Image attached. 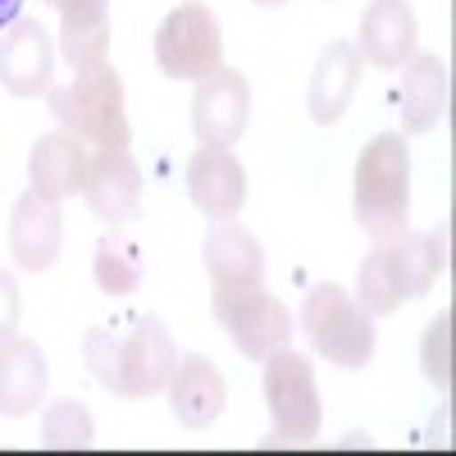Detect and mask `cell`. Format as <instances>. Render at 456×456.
I'll return each instance as SVG.
<instances>
[{
	"label": "cell",
	"mask_w": 456,
	"mask_h": 456,
	"mask_svg": "<svg viewBox=\"0 0 456 456\" xmlns=\"http://www.w3.org/2000/svg\"><path fill=\"white\" fill-rule=\"evenodd\" d=\"M251 124V87L247 73L238 69H215L197 83L192 96V128L206 146H233Z\"/></svg>",
	"instance_id": "cell-8"
},
{
	"label": "cell",
	"mask_w": 456,
	"mask_h": 456,
	"mask_svg": "<svg viewBox=\"0 0 456 456\" xmlns=\"http://www.w3.org/2000/svg\"><path fill=\"white\" fill-rule=\"evenodd\" d=\"M187 197L210 219H233L247 201V169L228 146H201L187 160Z\"/></svg>",
	"instance_id": "cell-9"
},
{
	"label": "cell",
	"mask_w": 456,
	"mask_h": 456,
	"mask_svg": "<svg viewBox=\"0 0 456 456\" xmlns=\"http://www.w3.org/2000/svg\"><path fill=\"white\" fill-rule=\"evenodd\" d=\"M96 283H101V292H110V297H128V292H137V283H142V265H137V256H133L128 242L105 238V242L96 247Z\"/></svg>",
	"instance_id": "cell-24"
},
{
	"label": "cell",
	"mask_w": 456,
	"mask_h": 456,
	"mask_svg": "<svg viewBox=\"0 0 456 456\" xmlns=\"http://www.w3.org/2000/svg\"><path fill=\"white\" fill-rule=\"evenodd\" d=\"M356 51L374 69H402L415 55V10L406 0H370L361 14Z\"/></svg>",
	"instance_id": "cell-15"
},
{
	"label": "cell",
	"mask_w": 456,
	"mask_h": 456,
	"mask_svg": "<svg viewBox=\"0 0 456 456\" xmlns=\"http://www.w3.org/2000/svg\"><path fill=\"white\" fill-rule=\"evenodd\" d=\"M260 393H265V406H270L274 434L283 443H311L320 434L324 406H320V388H315V370L301 352L279 347L265 356Z\"/></svg>",
	"instance_id": "cell-6"
},
{
	"label": "cell",
	"mask_w": 456,
	"mask_h": 456,
	"mask_svg": "<svg viewBox=\"0 0 456 456\" xmlns=\"http://www.w3.org/2000/svg\"><path fill=\"white\" fill-rule=\"evenodd\" d=\"M87 365L96 374V384H105L110 393L151 397L169 384L178 352H174L160 315H137L128 338H114L110 329H92L87 333Z\"/></svg>",
	"instance_id": "cell-1"
},
{
	"label": "cell",
	"mask_w": 456,
	"mask_h": 456,
	"mask_svg": "<svg viewBox=\"0 0 456 456\" xmlns=\"http://www.w3.org/2000/svg\"><path fill=\"white\" fill-rule=\"evenodd\" d=\"M411 219V156L402 133H379L356 160V224L374 242L406 233Z\"/></svg>",
	"instance_id": "cell-2"
},
{
	"label": "cell",
	"mask_w": 456,
	"mask_h": 456,
	"mask_svg": "<svg viewBox=\"0 0 456 456\" xmlns=\"http://www.w3.org/2000/svg\"><path fill=\"white\" fill-rule=\"evenodd\" d=\"M447 114V64L438 55H411L402 69V128L434 133Z\"/></svg>",
	"instance_id": "cell-18"
},
{
	"label": "cell",
	"mask_w": 456,
	"mask_h": 456,
	"mask_svg": "<svg viewBox=\"0 0 456 456\" xmlns=\"http://www.w3.org/2000/svg\"><path fill=\"white\" fill-rule=\"evenodd\" d=\"M393 242H397V265H402L406 297H425L434 288V279L447 274V233L434 228V233H402Z\"/></svg>",
	"instance_id": "cell-22"
},
{
	"label": "cell",
	"mask_w": 456,
	"mask_h": 456,
	"mask_svg": "<svg viewBox=\"0 0 456 456\" xmlns=\"http://www.w3.org/2000/svg\"><path fill=\"white\" fill-rule=\"evenodd\" d=\"M51 114L60 119L64 133L83 137L87 146L96 151H119L128 146V114H124V83L114 64H92V69H78V78L69 87H55L51 92Z\"/></svg>",
	"instance_id": "cell-3"
},
{
	"label": "cell",
	"mask_w": 456,
	"mask_h": 456,
	"mask_svg": "<svg viewBox=\"0 0 456 456\" xmlns=\"http://www.w3.org/2000/svg\"><path fill=\"white\" fill-rule=\"evenodd\" d=\"M51 5H55V0H51Z\"/></svg>",
	"instance_id": "cell-29"
},
{
	"label": "cell",
	"mask_w": 456,
	"mask_h": 456,
	"mask_svg": "<svg viewBox=\"0 0 456 456\" xmlns=\"http://www.w3.org/2000/svg\"><path fill=\"white\" fill-rule=\"evenodd\" d=\"M169 411L183 429H206L219 420V411L228 406V384L215 361L206 356H183L169 374Z\"/></svg>",
	"instance_id": "cell-12"
},
{
	"label": "cell",
	"mask_w": 456,
	"mask_h": 456,
	"mask_svg": "<svg viewBox=\"0 0 456 456\" xmlns=\"http://www.w3.org/2000/svg\"><path fill=\"white\" fill-rule=\"evenodd\" d=\"M356 301L370 315H393L406 301V283H402V265H397V242H379L356 274Z\"/></svg>",
	"instance_id": "cell-21"
},
{
	"label": "cell",
	"mask_w": 456,
	"mask_h": 456,
	"mask_svg": "<svg viewBox=\"0 0 456 456\" xmlns=\"http://www.w3.org/2000/svg\"><path fill=\"white\" fill-rule=\"evenodd\" d=\"M19 10H23V0H0V32L19 19Z\"/></svg>",
	"instance_id": "cell-27"
},
{
	"label": "cell",
	"mask_w": 456,
	"mask_h": 456,
	"mask_svg": "<svg viewBox=\"0 0 456 456\" xmlns=\"http://www.w3.org/2000/svg\"><path fill=\"white\" fill-rule=\"evenodd\" d=\"M51 37L37 19H14L0 32V87H10L14 96H37L51 87Z\"/></svg>",
	"instance_id": "cell-10"
},
{
	"label": "cell",
	"mask_w": 456,
	"mask_h": 456,
	"mask_svg": "<svg viewBox=\"0 0 456 456\" xmlns=\"http://www.w3.org/2000/svg\"><path fill=\"white\" fill-rule=\"evenodd\" d=\"M251 5H260V10H279L283 0H251Z\"/></svg>",
	"instance_id": "cell-28"
},
{
	"label": "cell",
	"mask_w": 456,
	"mask_h": 456,
	"mask_svg": "<svg viewBox=\"0 0 456 456\" xmlns=\"http://www.w3.org/2000/svg\"><path fill=\"white\" fill-rule=\"evenodd\" d=\"M301 329H306L311 347L342 370H361L374 356V324L370 311L352 292H342L338 283H315L301 306Z\"/></svg>",
	"instance_id": "cell-4"
},
{
	"label": "cell",
	"mask_w": 456,
	"mask_h": 456,
	"mask_svg": "<svg viewBox=\"0 0 456 456\" xmlns=\"http://www.w3.org/2000/svg\"><path fill=\"white\" fill-rule=\"evenodd\" d=\"M46 393V356L37 342L10 333L0 338V415H32Z\"/></svg>",
	"instance_id": "cell-16"
},
{
	"label": "cell",
	"mask_w": 456,
	"mask_h": 456,
	"mask_svg": "<svg viewBox=\"0 0 456 456\" xmlns=\"http://www.w3.org/2000/svg\"><path fill=\"white\" fill-rule=\"evenodd\" d=\"M60 238H64L60 206L28 187L14 206V219H10V251L19 260V270H28V274L51 270L55 256H60Z\"/></svg>",
	"instance_id": "cell-13"
},
{
	"label": "cell",
	"mask_w": 456,
	"mask_h": 456,
	"mask_svg": "<svg viewBox=\"0 0 456 456\" xmlns=\"http://www.w3.org/2000/svg\"><path fill=\"white\" fill-rule=\"evenodd\" d=\"M60 51L73 69H92L110 55V0H55Z\"/></svg>",
	"instance_id": "cell-19"
},
{
	"label": "cell",
	"mask_w": 456,
	"mask_h": 456,
	"mask_svg": "<svg viewBox=\"0 0 456 456\" xmlns=\"http://www.w3.org/2000/svg\"><path fill=\"white\" fill-rule=\"evenodd\" d=\"M83 197H87V210L105 224H124V219L137 215V206H142V169H137L128 146L96 151Z\"/></svg>",
	"instance_id": "cell-11"
},
{
	"label": "cell",
	"mask_w": 456,
	"mask_h": 456,
	"mask_svg": "<svg viewBox=\"0 0 456 456\" xmlns=\"http://www.w3.org/2000/svg\"><path fill=\"white\" fill-rule=\"evenodd\" d=\"M156 64L178 83H201L206 73H215L224 64L219 19L201 5V0H187V5H178L160 23V32H156Z\"/></svg>",
	"instance_id": "cell-7"
},
{
	"label": "cell",
	"mask_w": 456,
	"mask_h": 456,
	"mask_svg": "<svg viewBox=\"0 0 456 456\" xmlns=\"http://www.w3.org/2000/svg\"><path fill=\"white\" fill-rule=\"evenodd\" d=\"M210 311L247 361H265L270 352L288 347L292 338V311L260 283H215Z\"/></svg>",
	"instance_id": "cell-5"
},
{
	"label": "cell",
	"mask_w": 456,
	"mask_h": 456,
	"mask_svg": "<svg viewBox=\"0 0 456 456\" xmlns=\"http://www.w3.org/2000/svg\"><path fill=\"white\" fill-rule=\"evenodd\" d=\"M19 329V283L10 270H0V338Z\"/></svg>",
	"instance_id": "cell-26"
},
{
	"label": "cell",
	"mask_w": 456,
	"mask_h": 456,
	"mask_svg": "<svg viewBox=\"0 0 456 456\" xmlns=\"http://www.w3.org/2000/svg\"><path fill=\"white\" fill-rule=\"evenodd\" d=\"M87 169H92V156H87V142L73 137V133H46L42 142L32 146L28 156V178H32V192H42L51 201H64L73 192L87 187Z\"/></svg>",
	"instance_id": "cell-14"
},
{
	"label": "cell",
	"mask_w": 456,
	"mask_h": 456,
	"mask_svg": "<svg viewBox=\"0 0 456 456\" xmlns=\"http://www.w3.org/2000/svg\"><path fill=\"white\" fill-rule=\"evenodd\" d=\"M420 365H425V379L447 397V393H452V311H438L434 324L425 329Z\"/></svg>",
	"instance_id": "cell-25"
},
{
	"label": "cell",
	"mask_w": 456,
	"mask_h": 456,
	"mask_svg": "<svg viewBox=\"0 0 456 456\" xmlns=\"http://www.w3.org/2000/svg\"><path fill=\"white\" fill-rule=\"evenodd\" d=\"M96 438V425H92V411L83 402H55L46 406L42 415V443L46 447H60V452H73V447H92Z\"/></svg>",
	"instance_id": "cell-23"
},
{
	"label": "cell",
	"mask_w": 456,
	"mask_h": 456,
	"mask_svg": "<svg viewBox=\"0 0 456 456\" xmlns=\"http://www.w3.org/2000/svg\"><path fill=\"white\" fill-rule=\"evenodd\" d=\"M361 51L352 42H329L315 73H311V119L315 124H338L342 110H347V101L356 96L361 87Z\"/></svg>",
	"instance_id": "cell-17"
},
{
	"label": "cell",
	"mask_w": 456,
	"mask_h": 456,
	"mask_svg": "<svg viewBox=\"0 0 456 456\" xmlns=\"http://www.w3.org/2000/svg\"><path fill=\"white\" fill-rule=\"evenodd\" d=\"M201 256H206L210 283H260V274H265V247L247 228L228 224V219H215Z\"/></svg>",
	"instance_id": "cell-20"
}]
</instances>
